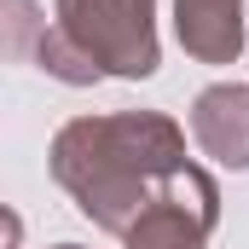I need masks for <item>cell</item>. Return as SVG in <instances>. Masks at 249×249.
<instances>
[{"instance_id":"cell-3","label":"cell","mask_w":249,"mask_h":249,"mask_svg":"<svg viewBox=\"0 0 249 249\" xmlns=\"http://www.w3.org/2000/svg\"><path fill=\"white\" fill-rule=\"evenodd\" d=\"M220 220V191L214 180L191 162L186 174H174L168 191L139 214V226L127 232V249H209V232Z\"/></svg>"},{"instance_id":"cell-1","label":"cell","mask_w":249,"mask_h":249,"mask_svg":"<svg viewBox=\"0 0 249 249\" xmlns=\"http://www.w3.org/2000/svg\"><path fill=\"white\" fill-rule=\"evenodd\" d=\"M186 133L162 110H116V116H75L53 139V180H58L75 209L127 238L139 214L168 191L174 174H186Z\"/></svg>"},{"instance_id":"cell-7","label":"cell","mask_w":249,"mask_h":249,"mask_svg":"<svg viewBox=\"0 0 249 249\" xmlns=\"http://www.w3.org/2000/svg\"><path fill=\"white\" fill-rule=\"evenodd\" d=\"M53 249H81V244H53Z\"/></svg>"},{"instance_id":"cell-4","label":"cell","mask_w":249,"mask_h":249,"mask_svg":"<svg viewBox=\"0 0 249 249\" xmlns=\"http://www.w3.org/2000/svg\"><path fill=\"white\" fill-rule=\"evenodd\" d=\"M191 139L203 145V157L249 168V87L238 81H214L191 99Z\"/></svg>"},{"instance_id":"cell-2","label":"cell","mask_w":249,"mask_h":249,"mask_svg":"<svg viewBox=\"0 0 249 249\" xmlns=\"http://www.w3.org/2000/svg\"><path fill=\"white\" fill-rule=\"evenodd\" d=\"M53 23L99 64V75L145 81L162 47H157V0H58Z\"/></svg>"},{"instance_id":"cell-5","label":"cell","mask_w":249,"mask_h":249,"mask_svg":"<svg viewBox=\"0 0 249 249\" xmlns=\"http://www.w3.org/2000/svg\"><path fill=\"white\" fill-rule=\"evenodd\" d=\"M174 35L197 64H232L244 53V0H174Z\"/></svg>"},{"instance_id":"cell-6","label":"cell","mask_w":249,"mask_h":249,"mask_svg":"<svg viewBox=\"0 0 249 249\" xmlns=\"http://www.w3.org/2000/svg\"><path fill=\"white\" fill-rule=\"evenodd\" d=\"M35 64H41L47 75L70 81V87H87V81H99V64L87 58V53H81V47L64 35L58 23H53V29H47V23L35 29Z\"/></svg>"}]
</instances>
